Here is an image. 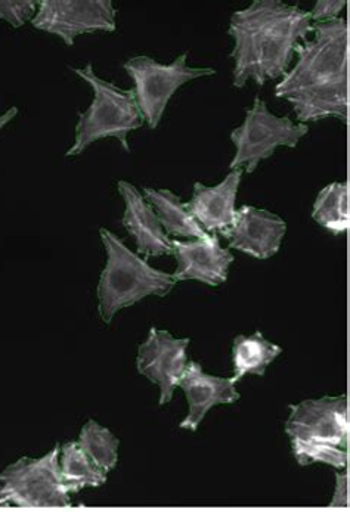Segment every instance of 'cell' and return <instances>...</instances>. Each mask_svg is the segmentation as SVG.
I'll return each instance as SVG.
<instances>
[{"label":"cell","mask_w":350,"mask_h":512,"mask_svg":"<svg viewBox=\"0 0 350 512\" xmlns=\"http://www.w3.org/2000/svg\"><path fill=\"white\" fill-rule=\"evenodd\" d=\"M312 39L299 43L297 62L275 86L293 105L300 123L349 120V24L346 18L314 24Z\"/></svg>","instance_id":"cell-1"},{"label":"cell","mask_w":350,"mask_h":512,"mask_svg":"<svg viewBox=\"0 0 350 512\" xmlns=\"http://www.w3.org/2000/svg\"><path fill=\"white\" fill-rule=\"evenodd\" d=\"M312 26L308 11L280 0H255L249 8L235 11L228 29L234 39L229 55L234 60V88H246L250 80L262 88L268 80L286 76L300 40L308 37Z\"/></svg>","instance_id":"cell-2"},{"label":"cell","mask_w":350,"mask_h":512,"mask_svg":"<svg viewBox=\"0 0 350 512\" xmlns=\"http://www.w3.org/2000/svg\"><path fill=\"white\" fill-rule=\"evenodd\" d=\"M107 263L99 276L96 296L102 321L110 324L117 312L135 306L145 297H166L178 282L172 273L154 269L147 259L133 253L116 234L101 229Z\"/></svg>","instance_id":"cell-3"},{"label":"cell","mask_w":350,"mask_h":512,"mask_svg":"<svg viewBox=\"0 0 350 512\" xmlns=\"http://www.w3.org/2000/svg\"><path fill=\"white\" fill-rule=\"evenodd\" d=\"M71 70L91 86L94 91V101L85 113L80 111L76 139L73 147L65 152V155L73 157V155L82 154L94 142L108 138L116 139L123 150L130 152L129 133L144 126V119L136 105L132 89L126 91L114 83L105 82L101 77L96 76L91 62L85 68H71Z\"/></svg>","instance_id":"cell-4"},{"label":"cell","mask_w":350,"mask_h":512,"mask_svg":"<svg viewBox=\"0 0 350 512\" xmlns=\"http://www.w3.org/2000/svg\"><path fill=\"white\" fill-rule=\"evenodd\" d=\"M60 449L18 459L0 473V508H67L70 493L60 471Z\"/></svg>","instance_id":"cell-5"},{"label":"cell","mask_w":350,"mask_h":512,"mask_svg":"<svg viewBox=\"0 0 350 512\" xmlns=\"http://www.w3.org/2000/svg\"><path fill=\"white\" fill-rule=\"evenodd\" d=\"M309 133L308 124L294 123L290 117H277L256 96L255 104L246 111L243 124L231 132L235 147L231 170L244 167L249 175L256 172L262 161L275 154L278 147L296 148Z\"/></svg>","instance_id":"cell-6"},{"label":"cell","mask_w":350,"mask_h":512,"mask_svg":"<svg viewBox=\"0 0 350 512\" xmlns=\"http://www.w3.org/2000/svg\"><path fill=\"white\" fill-rule=\"evenodd\" d=\"M187 54L179 55L170 64H160L147 55L132 58L123 68L133 82V96L144 123L156 130L172 96L185 83L201 77L215 76L213 68H194L187 64Z\"/></svg>","instance_id":"cell-7"},{"label":"cell","mask_w":350,"mask_h":512,"mask_svg":"<svg viewBox=\"0 0 350 512\" xmlns=\"http://www.w3.org/2000/svg\"><path fill=\"white\" fill-rule=\"evenodd\" d=\"M117 11L111 0H40L32 24L34 29L60 37L73 46L80 34L114 33Z\"/></svg>","instance_id":"cell-8"},{"label":"cell","mask_w":350,"mask_h":512,"mask_svg":"<svg viewBox=\"0 0 350 512\" xmlns=\"http://www.w3.org/2000/svg\"><path fill=\"white\" fill-rule=\"evenodd\" d=\"M286 433L291 440L330 443L348 449L349 412L346 396L309 399L291 405Z\"/></svg>","instance_id":"cell-9"},{"label":"cell","mask_w":350,"mask_h":512,"mask_svg":"<svg viewBox=\"0 0 350 512\" xmlns=\"http://www.w3.org/2000/svg\"><path fill=\"white\" fill-rule=\"evenodd\" d=\"M190 338H175L170 332L151 328L147 340L139 346L136 368L141 375L157 384L160 406L173 399L179 380L187 369Z\"/></svg>","instance_id":"cell-10"},{"label":"cell","mask_w":350,"mask_h":512,"mask_svg":"<svg viewBox=\"0 0 350 512\" xmlns=\"http://www.w3.org/2000/svg\"><path fill=\"white\" fill-rule=\"evenodd\" d=\"M287 223L271 211L243 206L234 222L221 234L229 248L257 260H268L280 251L286 237Z\"/></svg>","instance_id":"cell-11"},{"label":"cell","mask_w":350,"mask_h":512,"mask_svg":"<svg viewBox=\"0 0 350 512\" xmlns=\"http://www.w3.org/2000/svg\"><path fill=\"white\" fill-rule=\"evenodd\" d=\"M176 271L172 273L176 282L197 281L210 287H218L228 281L229 268L235 257L228 248H223L216 234L201 240H172Z\"/></svg>","instance_id":"cell-12"},{"label":"cell","mask_w":350,"mask_h":512,"mask_svg":"<svg viewBox=\"0 0 350 512\" xmlns=\"http://www.w3.org/2000/svg\"><path fill=\"white\" fill-rule=\"evenodd\" d=\"M119 194L125 201L123 226L135 240L136 250L144 259L169 256L173 253L172 240L167 237L153 206L145 200L136 186L126 181L117 183Z\"/></svg>","instance_id":"cell-13"},{"label":"cell","mask_w":350,"mask_h":512,"mask_svg":"<svg viewBox=\"0 0 350 512\" xmlns=\"http://www.w3.org/2000/svg\"><path fill=\"white\" fill-rule=\"evenodd\" d=\"M178 387L184 390L190 405V411L179 427L192 433L198 430L210 409L240 400V393L231 378L206 374L197 362L188 363Z\"/></svg>","instance_id":"cell-14"},{"label":"cell","mask_w":350,"mask_h":512,"mask_svg":"<svg viewBox=\"0 0 350 512\" xmlns=\"http://www.w3.org/2000/svg\"><path fill=\"white\" fill-rule=\"evenodd\" d=\"M241 176L243 170L235 169L219 185L194 183V194L185 206L207 234H221L234 222Z\"/></svg>","instance_id":"cell-15"},{"label":"cell","mask_w":350,"mask_h":512,"mask_svg":"<svg viewBox=\"0 0 350 512\" xmlns=\"http://www.w3.org/2000/svg\"><path fill=\"white\" fill-rule=\"evenodd\" d=\"M142 195L156 211L167 237L201 240L209 235L194 219L185 203H182L181 197L169 189L144 188Z\"/></svg>","instance_id":"cell-16"},{"label":"cell","mask_w":350,"mask_h":512,"mask_svg":"<svg viewBox=\"0 0 350 512\" xmlns=\"http://www.w3.org/2000/svg\"><path fill=\"white\" fill-rule=\"evenodd\" d=\"M283 349L263 337L262 332L256 331L252 335H238L232 346V365H234V383L243 380L246 375L263 377L266 369Z\"/></svg>","instance_id":"cell-17"},{"label":"cell","mask_w":350,"mask_h":512,"mask_svg":"<svg viewBox=\"0 0 350 512\" xmlns=\"http://www.w3.org/2000/svg\"><path fill=\"white\" fill-rule=\"evenodd\" d=\"M60 471L65 489L70 495L107 483V473L96 467L77 442H68L61 446Z\"/></svg>","instance_id":"cell-18"},{"label":"cell","mask_w":350,"mask_h":512,"mask_svg":"<svg viewBox=\"0 0 350 512\" xmlns=\"http://www.w3.org/2000/svg\"><path fill=\"white\" fill-rule=\"evenodd\" d=\"M312 217L330 234H346L349 229V185L334 182L319 191Z\"/></svg>","instance_id":"cell-19"},{"label":"cell","mask_w":350,"mask_h":512,"mask_svg":"<svg viewBox=\"0 0 350 512\" xmlns=\"http://www.w3.org/2000/svg\"><path fill=\"white\" fill-rule=\"evenodd\" d=\"M83 452L91 458L96 467L110 473L119 462L120 440L99 422L89 420L76 440Z\"/></svg>","instance_id":"cell-20"},{"label":"cell","mask_w":350,"mask_h":512,"mask_svg":"<svg viewBox=\"0 0 350 512\" xmlns=\"http://www.w3.org/2000/svg\"><path fill=\"white\" fill-rule=\"evenodd\" d=\"M294 459L300 467L312 464L330 465L336 470H346L349 464V451L330 443L308 442V440H291Z\"/></svg>","instance_id":"cell-21"},{"label":"cell","mask_w":350,"mask_h":512,"mask_svg":"<svg viewBox=\"0 0 350 512\" xmlns=\"http://www.w3.org/2000/svg\"><path fill=\"white\" fill-rule=\"evenodd\" d=\"M37 12L34 0H0V21L11 24L15 29L32 21Z\"/></svg>","instance_id":"cell-22"},{"label":"cell","mask_w":350,"mask_h":512,"mask_svg":"<svg viewBox=\"0 0 350 512\" xmlns=\"http://www.w3.org/2000/svg\"><path fill=\"white\" fill-rule=\"evenodd\" d=\"M346 6H348L346 0H319L309 15H311L312 23H327V21L339 18L340 12H343Z\"/></svg>","instance_id":"cell-23"},{"label":"cell","mask_w":350,"mask_h":512,"mask_svg":"<svg viewBox=\"0 0 350 512\" xmlns=\"http://www.w3.org/2000/svg\"><path fill=\"white\" fill-rule=\"evenodd\" d=\"M331 508H349V473L336 474V489H334L333 499L330 502Z\"/></svg>","instance_id":"cell-24"},{"label":"cell","mask_w":350,"mask_h":512,"mask_svg":"<svg viewBox=\"0 0 350 512\" xmlns=\"http://www.w3.org/2000/svg\"><path fill=\"white\" fill-rule=\"evenodd\" d=\"M17 114H18L17 107L9 108V110L6 111L5 114H2V116H0V130H2L3 127L6 126V124L11 123V121L14 120L15 117H17Z\"/></svg>","instance_id":"cell-25"}]
</instances>
